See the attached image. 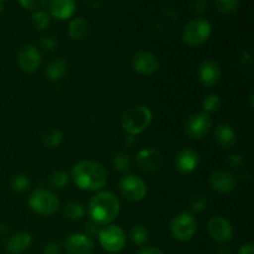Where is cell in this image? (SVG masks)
<instances>
[{
  "instance_id": "39",
  "label": "cell",
  "mask_w": 254,
  "mask_h": 254,
  "mask_svg": "<svg viewBox=\"0 0 254 254\" xmlns=\"http://www.w3.org/2000/svg\"><path fill=\"white\" fill-rule=\"evenodd\" d=\"M136 254H164L161 252L159 248H155V247H145L143 248V250L139 251Z\"/></svg>"
},
{
  "instance_id": "31",
  "label": "cell",
  "mask_w": 254,
  "mask_h": 254,
  "mask_svg": "<svg viewBox=\"0 0 254 254\" xmlns=\"http://www.w3.org/2000/svg\"><path fill=\"white\" fill-rule=\"evenodd\" d=\"M208 200L205 195H196L190 200V210L195 213H201L207 208Z\"/></svg>"
},
{
  "instance_id": "14",
  "label": "cell",
  "mask_w": 254,
  "mask_h": 254,
  "mask_svg": "<svg viewBox=\"0 0 254 254\" xmlns=\"http://www.w3.org/2000/svg\"><path fill=\"white\" fill-rule=\"evenodd\" d=\"M208 185L217 192L228 193L235 190L236 185H237V178L230 171L216 170L210 175Z\"/></svg>"
},
{
  "instance_id": "34",
  "label": "cell",
  "mask_w": 254,
  "mask_h": 254,
  "mask_svg": "<svg viewBox=\"0 0 254 254\" xmlns=\"http://www.w3.org/2000/svg\"><path fill=\"white\" fill-rule=\"evenodd\" d=\"M40 45H41L42 49L47 50V51H52V50L57 46V42L54 37L45 36L40 40Z\"/></svg>"
},
{
  "instance_id": "25",
  "label": "cell",
  "mask_w": 254,
  "mask_h": 254,
  "mask_svg": "<svg viewBox=\"0 0 254 254\" xmlns=\"http://www.w3.org/2000/svg\"><path fill=\"white\" fill-rule=\"evenodd\" d=\"M49 184L55 190H64L69 184V176L66 171H55L49 178Z\"/></svg>"
},
{
  "instance_id": "4",
  "label": "cell",
  "mask_w": 254,
  "mask_h": 254,
  "mask_svg": "<svg viewBox=\"0 0 254 254\" xmlns=\"http://www.w3.org/2000/svg\"><path fill=\"white\" fill-rule=\"evenodd\" d=\"M211 34H212V26L210 22L202 17H197V19L190 20L185 25L181 39L184 44L188 45L189 47H196L205 44L211 37Z\"/></svg>"
},
{
  "instance_id": "30",
  "label": "cell",
  "mask_w": 254,
  "mask_h": 254,
  "mask_svg": "<svg viewBox=\"0 0 254 254\" xmlns=\"http://www.w3.org/2000/svg\"><path fill=\"white\" fill-rule=\"evenodd\" d=\"M32 25L37 30H45L50 25V15L44 10H37L31 16Z\"/></svg>"
},
{
  "instance_id": "17",
  "label": "cell",
  "mask_w": 254,
  "mask_h": 254,
  "mask_svg": "<svg viewBox=\"0 0 254 254\" xmlns=\"http://www.w3.org/2000/svg\"><path fill=\"white\" fill-rule=\"evenodd\" d=\"M198 164H200V156H198L197 151L190 148L179 151L175 158L176 170L183 175H189V174L193 173L197 169Z\"/></svg>"
},
{
  "instance_id": "18",
  "label": "cell",
  "mask_w": 254,
  "mask_h": 254,
  "mask_svg": "<svg viewBox=\"0 0 254 254\" xmlns=\"http://www.w3.org/2000/svg\"><path fill=\"white\" fill-rule=\"evenodd\" d=\"M74 11H76L74 0H50L49 1V12L55 19H69Z\"/></svg>"
},
{
  "instance_id": "13",
  "label": "cell",
  "mask_w": 254,
  "mask_h": 254,
  "mask_svg": "<svg viewBox=\"0 0 254 254\" xmlns=\"http://www.w3.org/2000/svg\"><path fill=\"white\" fill-rule=\"evenodd\" d=\"M221 74H222V71H221L220 64L213 60H205L198 66V81L207 88L216 86L220 82Z\"/></svg>"
},
{
  "instance_id": "24",
  "label": "cell",
  "mask_w": 254,
  "mask_h": 254,
  "mask_svg": "<svg viewBox=\"0 0 254 254\" xmlns=\"http://www.w3.org/2000/svg\"><path fill=\"white\" fill-rule=\"evenodd\" d=\"M62 139H64L62 131L60 130V129L55 128L46 131V133L42 135V143H44V145L47 146V148L54 149L62 143Z\"/></svg>"
},
{
  "instance_id": "11",
  "label": "cell",
  "mask_w": 254,
  "mask_h": 254,
  "mask_svg": "<svg viewBox=\"0 0 254 254\" xmlns=\"http://www.w3.org/2000/svg\"><path fill=\"white\" fill-rule=\"evenodd\" d=\"M207 230L211 238L217 243L226 245V243H230L233 240L232 226L226 218L221 217V216H216V217L211 218L207 225Z\"/></svg>"
},
{
  "instance_id": "27",
  "label": "cell",
  "mask_w": 254,
  "mask_h": 254,
  "mask_svg": "<svg viewBox=\"0 0 254 254\" xmlns=\"http://www.w3.org/2000/svg\"><path fill=\"white\" fill-rule=\"evenodd\" d=\"M221 106H222V101H221L220 96H217V94H208L202 102L203 112L207 114L218 112Z\"/></svg>"
},
{
  "instance_id": "29",
  "label": "cell",
  "mask_w": 254,
  "mask_h": 254,
  "mask_svg": "<svg viewBox=\"0 0 254 254\" xmlns=\"http://www.w3.org/2000/svg\"><path fill=\"white\" fill-rule=\"evenodd\" d=\"M216 9L222 15H231L237 10L240 0H215Z\"/></svg>"
},
{
  "instance_id": "38",
  "label": "cell",
  "mask_w": 254,
  "mask_h": 254,
  "mask_svg": "<svg viewBox=\"0 0 254 254\" xmlns=\"http://www.w3.org/2000/svg\"><path fill=\"white\" fill-rule=\"evenodd\" d=\"M238 254H254V245L253 243H246L238 251Z\"/></svg>"
},
{
  "instance_id": "9",
  "label": "cell",
  "mask_w": 254,
  "mask_h": 254,
  "mask_svg": "<svg viewBox=\"0 0 254 254\" xmlns=\"http://www.w3.org/2000/svg\"><path fill=\"white\" fill-rule=\"evenodd\" d=\"M212 127L210 114L205 112H198L192 114L185 122V133L186 135L193 140H200L205 138Z\"/></svg>"
},
{
  "instance_id": "42",
  "label": "cell",
  "mask_w": 254,
  "mask_h": 254,
  "mask_svg": "<svg viewBox=\"0 0 254 254\" xmlns=\"http://www.w3.org/2000/svg\"><path fill=\"white\" fill-rule=\"evenodd\" d=\"M4 1H5V0H0V4H2Z\"/></svg>"
},
{
  "instance_id": "7",
  "label": "cell",
  "mask_w": 254,
  "mask_h": 254,
  "mask_svg": "<svg viewBox=\"0 0 254 254\" xmlns=\"http://www.w3.org/2000/svg\"><path fill=\"white\" fill-rule=\"evenodd\" d=\"M99 243L102 247L111 253H118L126 247V233L119 226L107 225L99 230Z\"/></svg>"
},
{
  "instance_id": "5",
  "label": "cell",
  "mask_w": 254,
  "mask_h": 254,
  "mask_svg": "<svg viewBox=\"0 0 254 254\" xmlns=\"http://www.w3.org/2000/svg\"><path fill=\"white\" fill-rule=\"evenodd\" d=\"M29 206L34 212L41 216H51L59 210L60 200L55 193L44 189H37L30 195Z\"/></svg>"
},
{
  "instance_id": "32",
  "label": "cell",
  "mask_w": 254,
  "mask_h": 254,
  "mask_svg": "<svg viewBox=\"0 0 254 254\" xmlns=\"http://www.w3.org/2000/svg\"><path fill=\"white\" fill-rule=\"evenodd\" d=\"M30 188V180L26 175H16L11 180V189L16 192H24Z\"/></svg>"
},
{
  "instance_id": "22",
  "label": "cell",
  "mask_w": 254,
  "mask_h": 254,
  "mask_svg": "<svg viewBox=\"0 0 254 254\" xmlns=\"http://www.w3.org/2000/svg\"><path fill=\"white\" fill-rule=\"evenodd\" d=\"M67 62L64 59H55L46 68V76L50 81H60L67 72Z\"/></svg>"
},
{
  "instance_id": "37",
  "label": "cell",
  "mask_w": 254,
  "mask_h": 254,
  "mask_svg": "<svg viewBox=\"0 0 254 254\" xmlns=\"http://www.w3.org/2000/svg\"><path fill=\"white\" fill-rule=\"evenodd\" d=\"M44 254H62L61 246L57 242H51L44 248Z\"/></svg>"
},
{
  "instance_id": "2",
  "label": "cell",
  "mask_w": 254,
  "mask_h": 254,
  "mask_svg": "<svg viewBox=\"0 0 254 254\" xmlns=\"http://www.w3.org/2000/svg\"><path fill=\"white\" fill-rule=\"evenodd\" d=\"M121 203L113 192L102 191L94 195L89 201L88 213L91 221L98 226L111 225L119 215Z\"/></svg>"
},
{
  "instance_id": "8",
  "label": "cell",
  "mask_w": 254,
  "mask_h": 254,
  "mask_svg": "<svg viewBox=\"0 0 254 254\" xmlns=\"http://www.w3.org/2000/svg\"><path fill=\"white\" fill-rule=\"evenodd\" d=\"M119 192L130 202L141 201L148 193V186L135 175H126L119 180Z\"/></svg>"
},
{
  "instance_id": "6",
  "label": "cell",
  "mask_w": 254,
  "mask_h": 254,
  "mask_svg": "<svg viewBox=\"0 0 254 254\" xmlns=\"http://www.w3.org/2000/svg\"><path fill=\"white\" fill-rule=\"evenodd\" d=\"M197 231V222L189 212H181L173 218L170 223V232L179 242H189L192 240Z\"/></svg>"
},
{
  "instance_id": "19",
  "label": "cell",
  "mask_w": 254,
  "mask_h": 254,
  "mask_svg": "<svg viewBox=\"0 0 254 254\" xmlns=\"http://www.w3.org/2000/svg\"><path fill=\"white\" fill-rule=\"evenodd\" d=\"M215 139L220 146L225 149H231L236 144L237 134L232 126L227 123H221L216 127Z\"/></svg>"
},
{
  "instance_id": "23",
  "label": "cell",
  "mask_w": 254,
  "mask_h": 254,
  "mask_svg": "<svg viewBox=\"0 0 254 254\" xmlns=\"http://www.w3.org/2000/svg\"><path fill=\"white\" fill-rule=\"evenodd\" d=\"M64 216H66L67 220L69 221H79L84 217V213H86V210H84L83 205L78 202H68L66 205L64 210Z\"/></svg>"
},
{
  "instance_id": "15",
  "label": "cell",
  "mask_w": 254,
  "mask_h": 254,
  "mask_svg": "<svg viewBox=\"0 0 254 254\" xmlns=\"http://www.w3.org/2000/svg\"><path fill=\"white\" fill-rule=\"evenodd\" d=\"M64 248L68 254H91L94 243L84 233H72L64 241Z\"/></svg>"
},
{
  "instance_id": "43",
  "label": "cell",
  "mask_w": 254,
  "mask_h": 254,
  "mask_svg": "<svg viewBox=\"0 0 254 254\" xmlns=\"http://www.w3.org/2000/svg\"><path fill=\"white\" fill-rule=\"evenodd\" d=\"M111 254H117V253H111Z\"/></svg>"
},
{
  "instance_id": "10",
  "label": "cell",
  "mask_w": 254,
  "mask_h": 254,
  "mask_svg": "<svg viewBox=\"0 0 254 254\" xmlns=\"http://www.w3.org/2000/svg\"><path fill=\"white\" fill-rule=\"evenodd\" d=\"M16 62L21 71L32 73L41 64V55L39 50L32 45H24L17 52Z\"/></svg>"
},
{
  "instance_id": "16",
  "label": "cell",
  "mask_w": 254,
  "mask_h": 254,
  "mask_svg": "<svg viewBox=\"0 0 254 254\" xmlns=\"http://www.w3.org/2000/svg\"><path fill=\"white\" fill-rule=\"evenodd\" d=\"M131 66L140 74H153L158 71L159 61L151 52L138 51L131 59Z\"/></svg>"
},
{
  "instance_id": "35",
  "label": "cell",
  "mask_w": 254,
  "mask_h": 254,
  "mask_svg": "<svg viewBox=\"0 0 254 254\" xmlns=\"http://www.w3.org/2000/svg\"><path fill=\"white\" fill-rule=\"evenodd\" d=\"M99 226L97 225V223H94L93 221H89V222H87L86 225H84V235H87L88 237H92V236H98L99 233Z\"/></svg>"
},
{
  "instance_id": "26",
  "label": "cell",
  "mask_w": 254,
  "mask_h": 254,
  "mask_svg": "<svg viewBox=\"0 0 254 254\" xmlns=\"http://www.w3.org/2000/svg\"><path fill=\"white\" fill-rule=\"evenodd\" d=\"M130 240L138 246L145 245L149 240V232L145 226L134 225L130 230Z\"/></svg>"
},
{
  "instance_id": "20",
  "label": "cell",
  "mask_w": 254,
  "mask_h": 254,
  "mask_svg": "<svg viewBox=\"0 0 254 254\" xmlns=\"http://www.w3.org/2000/svg\"><path fill=\"white\" fill-rule=\"evenodd\" d=\"M32 236L29 232H19L11 236L6 243V250L10 254H20L31 246Z\"/></svg>"
},
{
  "instance_id": "3",
  "label": "cell",
  "mask_w": 254,
  "mask_h": 254,
  "mask_svg": "<svg viewBox=\"0 0 254 254\" xmlns=\"http://www.w3.org/2000/svg\"><path fill=\"white\" fill-rule=\"evenodd\" d=\"M153 113L145 106H134L127 109L122 117V127L130 135L143 133L150 126Z\"/></svg>"
},
{
  "instance_id": "28",
  "label": "cell",
  "mask_w": 254,
  "mask_h": 254,
  "mask_svg": "<svg viewBox=\"0 0 254 254\" xmlns=\"http://www.w3.org/2000/svg\"><path fill=\"white\" fill-rule=\"evenodd\" d=\"M130 165H131V159L127 153L121 151V153H117L116 155H114L113 166L116 170L121 171V173H126V171L129 170Z\"/></svg>"
},
{
  "instance_id": "41",
  "label": "cell",
  "mask_w": 254,
  "mask_h": 254,
  "mask_svg": "<svg viewBox=\"0 0 254 254\" xmlns=\"http://www.w3.org/2000/svg\"><path fill=\"white\" fill-rule=\"evenodd\" d=\"M4 10V6H2V4H0V11H2Z\"/></svg>"
},
{
  "instance_id": "12",
  "label": "cell",
  "mask_w": 254,
  "mask_h": 254,
  "mask_svg": "<svg viewBox=\"0 0 254 254\" xmlns=\"http://www.w3.org/2000/svg\"><path fill=\"white\" fill-rule=\"evenodd\" d=\"M163 154L154 148L143 149L135 156L136 166L145 173L158 171L163 165Z\"/></svg>"
},
{
  "instance_id": "33",
  "label": "cell",
  "mask_w": 254,
  "mask_h": 254,
  "mask_svg": "<svg viewBox=\"0 0 254 254\" xmlns=\"http://www.w3.org/2000/svg\"><path fill=\"white\" fill-rule=\"evenodd\" d=\"M19 2L25 9L37 11V10L44 9L46 4H49V0H19Z\"/></svg>"
},
{
  "instance_id": "21",
  "label": "cell",
  "mask_w": 254,
  "mask_h": 254,
  "mask_svg": "<svg viewBox=\"0 0 254 254\" xmlns=\"http://www.w3.org/2000/svg\"><path fill=\"white\" fill-rule=\"evenodd\" d=\"M68 31L72 39L77 40V41H83L91 34V26H89V22L86 19L77 17V19L71 21L68 26Z\"/></svg>"
},
{
  "instance_id": "36",
  "label": "cell",
  "mask_w": 254,
  "mask_h": 254,
  "mask_svg": "<svg viewBox=\"0 0 254 254\" xmlns=\"http://www.w3.org/2000/svg\"><path fill=\"white\" fill-rule=\"evenodd\" d=\"M228 165L232 166V168H240L243 164V158L241 154H231L227 158Z\"/></svg>"
},
{
  "instance_id": "1",
  "label": "cell",
  "mask_w": 254,
  "mask_h": 254,
  "mask_svg": "<svg viewBox=\"0 0 254 254\" xmlns=\"http://www.w3.org/2000/svg\"><path fill=\"white\" fill-rule=\"evenodd\" d=\"M72 179L81 190L98 191L106 186L108 181V174L101 164L91 160H83L73 166Z\"/></svg>"
},
{
  "instance_id": "40",
  "label": "cell",
  "mask_w": 254,
  "mask_h": 254,
  "mask_svg": "<svg viewBox=\"0 0 254 254\" xmlns=\"http://www.w3.org/2000/svg\"><path fill=\"white\" fill-rule=\"evenodd\" d=\"M217 254H232V253H231V251L228 250L227 247H221V248H218Z\"/></svg>"
}]
</instances>
